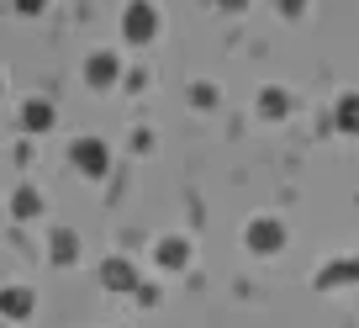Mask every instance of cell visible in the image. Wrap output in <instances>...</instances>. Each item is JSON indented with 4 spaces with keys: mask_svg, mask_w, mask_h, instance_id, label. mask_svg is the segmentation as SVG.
<instances>
[{
    "mask_svg": "<svg viewBox=\"0 0 359 328\" xmlns=\"http://www.w3.org/2000/svg\"><path fill=\"white\" fill-rule=\"evenodd\" d=\"M248 244H259V249H280V223H254Z\"/></svg>",
    "mask_w": 359,
    "mask_h": 328,
    "instance_id": "obj_1",
    "label": "cell"
},
{
    "mask_svg": "<svg viewBox=\"0 0 359 328\" xmlns=\"http://www.w3.org/2000/svg\"><path fill=\"white\" fill-rule=\"evenodd\" d=\"M338 127H344V133H359V96H344V101H338Z\"/></svg>",
    "mask_w": 359,
    "mask_h": 328,
    "instance_id": "obj_2",
    "label": "cell"
}]
</instances>
